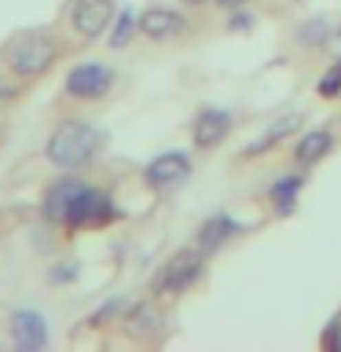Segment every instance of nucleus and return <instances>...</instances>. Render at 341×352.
<instances>
[{"label":"nucleus","instance_id":"f257e3e1","mask_svg":"<svg viewBox=\"0 0 341 352\" xmlns=\"http://www.w3.org/2000/svg\"><path fill=\"white\" fill-rule=\"evenodd\" d=\"M99 147H103V132L99 129H92L88 121H66L48 140V158L59 169H85L99 154Z\"/></svg>","mask_w":341,"mask_h":352},{"label":"nucleus","instance_id":"f03ea898","mask_svg":"<svg viewBox=\"0 0 341 352\" xmlns=\"http://www.w3.org/2000/svg\"><path fill=\"white\" fill-rule=\"evenodd\" d=\"M4 59H8V66L19 77H37V74H44L55 63V41L48 37V33H41V30L19 33V37L4 48Z\"/></svg>","mask_w":341,"mask_h":352},{"label":"nucleus","instance_id":"7ed1b4c3","mask_svg":"<svg viewBox=\"0 0 341 352\" xmlns=\"http://www.w3.org/2000/svg\"><path fill=\"white\" fill-rule=\"evenodd\" d=\"M114 217L118 209L110 202V195L96 191V187H81L70 213H66V228H99V224H110Z\"/></svg>","mask_w":341,"mask_h":352},{"label":"nucleus","instance_id":"20e7f679","mask_svg":"<svg viewBox=\"0 0 341 352\" xmlns=\"http://www.w3.org/2000/svg\"><path fill=\"white\" fill-rule=\"evenodd\" d=\"M202 275V253L195 250H180L173 253L169 264L158 272V279H154V294H184L187 286H195V279Z\"/></svg>","mask_w":341,"mask_h":352},{"label":"nucleus","instance_id":"39448f33","mask_svg":"<svg viewBox=\"0 0 341 352\" xmlns=\"http://www.w3.org/2000/svg\"><path fill=\"white\" fill-rule=\"evenodd\" d=\"M187 176H191V162L184 158V154H158L147 169H143V180H147L151 191H158V195H169L176 191V187H184L187 184Z\"/></svg>","mask_w":341,"mask_h":352},{"label":"nucleus","instance_id":"423d86ee","mask_svg":"<svg viewBox=\"0 0 341 352\" xmlns=\"http://www.w3.org/2000/svg\"><path fill=\"white\" fill-rule=\"evenodd\" d=\"M110 81H114L110 66H103V63H81V66H74V70L66 74V92L77 96V99H99V96H107Z\"/></svg>","mask_w":341,"mask_h":352},{"label":"nucleus","instance_id":"0eeeda50","mask_svg":"<svg viewBox=\"0 0 341 352\" xmlns=\"http://www.w3.org/2000/svg\"><path fill=\"white\" fill-rule=\"evenodd\" d=\"M110 15H114V0H74L70 8V22L85 41L103 37V30L110 26Z\"/></svg>","mask_w":341,"mask_h":352},{"label":"nucleus","instance_id":"6e6552de","mask_svg":"<svg viewBox=\"0 0 341 352\" xmlns=\"http://www.w3.org/2000/svg\"><path fill=\"white\" fill-rule=\"evenodd\" d=\"M11 338H15V345L22 352H33L48 341V327H44V319L37 312H15L11 316Z\"/></svg>","mask_w":341,"mask_h":352},{"label":"nucleus","instance_id":"1a4fd4ad","mask_svg":"<svg viewBox=\"0 0 341 352\" xmlns=\"http://www.w3.org/2000/svg\"><path fill=\"white\" fill-rule=\"evenodd\" d=\"M187 26L180 11H173V8H151V11H143L140 15V30L147 33L151 41H165V37H176Z\"/></svg>","mask_w":341,"mask_h":352},{"label":"nucleus","instance_id":"9d476101","mask_svg":"<svg viewBox=\"0 0 341 352\" xmlns=\"http://www.w3.org/2000/svg\"><path fill=\"white\" fill-rule=\"evenodd\" d=\"M228 129H231V118L224 110H202V114L195 118L191 136H195L198 147H217V143L228 136Z\"/></svg>","mask_w":341,"mask_h":352},{"label":"nucleus","instance_id":"9b49d317","mask_svg":"<svg viewBox=\"0 0 341 352\" xmlns=\"http://www.w3.org/2000/svg\"><path fill=\"white\" fill-rule=\"evenodd\" d=\"M81 180H63V184H55L48 195H44V217L55 220V224H66V213H70V206H74V198L77 191H81Z\"/></svg>","mask_w":341,"mask_h":352},{"label":"nucleus","instance_id":"f8f14e48","mask_svg":"<svg viewBox=\"0 0 341 352\" xmlns=\"http://www.w3.org/2000/svg\"><path fill=\"white\" fill-rule=\"evenodd\" d=\"M165 330V316L154 305H136L129 316V334L132 338H158Z\"/></svg>","mask_w":341,"mask_h":352},{"label":"nucleus","instance_id":"ddd939ff","mask_svg":"<svg viewBox=\"0 0 341 352\" xmlns=\"http://www.w3.org/2000/svg\"><path fill=\"white\" fill-rule=\"evenodd\" d=\"M235 231H239V224L231 217H213V220H206V224H202V231H198V246H202L206 253H213V250L224 246Z\"/></svg>","mask_w":341,"mask_h":352},{"label":"nucleus","instance_id":"4468645a","mask_svg":"<svg viewBox=\"0 0 341 352\" xmlns=\"http://www.w3.org/2000/svg\"><path fill=\"white\" fill-rule=\"evenodd\" d=\"M297 121H301L297 114H290V118H279V121H275V125H272L268 132H264L261 140H253L250 147H246V158H253V154H264V151H272L275 143H279V140H286V136H290V132L297 129Z\"/></svg>","mask_w":341,"mask_h":352},{"label":"nucleus","instance_id":"2eb2a0df","mask_svg":"<svg viewBox=\"0 0 341 352\" xmlns=\"http://www.w3.org/2000/svg\"><path fill=\"white\" fill-rule=\"evenodd\" d=\"M327 151H330V132L323 129H316V132H308V136H301V143H297V162L301 165H316L319 158H327Z\"/></svg>","mask_w":341,"mask_h":352},{"label":"nucleus","instance_id":"dca6fc26","mask_svg":"<svg viewBox=\"0 0 341 352\" xmlns=\"http://www.w3.org/2000/svg\"><path fill=\"white\" fill-rule=\"evenodd\" d=\"M297 187H301V176H286V180H279L272 187V202H275V213H294V195Z\"/></svg>","mask_w":341,"mask_h":352},{"label":"nucleus","instance_id":"f3484780","mask_svg":"<svg viewBox=\"0 0 341 352\" xmlns=\"http://www.w3.org/2000/svg\"><path fill=\"white\" fill-rule=\"evenodd\" d=\"M132 33H136V15H132V11H121L118 26H114V33H110V44H114V48H125Z\"/></svg>","mask_w":341,"mask_h":352},{"label":"nucleus","instance_id":"a211bd4d","mask_svg":"<svg viewBox=\"0 0 341 352\" xmlns=\"http://www.w3.org/2000/svg\"><path fill=\"white\" fill-rule=\"evenodd\" d=\"M338 92H341V66H330V70L319 77V96L334 99Z\"/></svg>","mask_w":341,"mask_h":352},{"label":"nucleus","instance_id":"6ab92c4d","mask_svg":"<svg viewBox=\"0 0 341 352\" xmlns=\"http://www.w3.org/2000/svg\"><path fill=\"white\" fill-rule=\"evenodd\" d=\"M327 37H330V30H327V22H319V19H316V22H308L305 33H301V41H305V44H323Z\"/></svg>","mask_w":341,"mask_h":352},{"label":"nucleus","instance_id":"aec40b11","mask_svg":"<svg viewBox=\"0 0 341 352\" xmlns=\"http://www.w3.org/2000/svg\"><path fill=\"white\" fill-rule=\"evenodd\" d=\"M323 349L341 352V319H334V323L327 327V334H323Z\"/></svg>","mask_w":341,"mask_h":352},{"label":"nucleus","instance_id":"412c9836","mask_svg":"<svg viewBox=\"0 0 341 352\" xmlns=\"http://www.w3.org/2000/svg\"><path fill=\"white\" fill-rule=\"evenodd\" d=\"M330 48H334V55L341 59V26H338V30H330Z\"/></svg>","mask_w":341,"mask_h":352},{"label":"nucleus","instance_id":"4be33fe9","mask_svg":"<svg viewBox=\"0 0 341 352\" xmlns=\"http://www.w3.org/2000/svg\"><path fill=\"white\" fill-rule=\"evenodd\" d=\"M74 275H77V268H59L52 279H55V283H66V279H74Z\"/></svg>","mask_w":341,"mask_h":352},{"label":"nucleus","instance_id":"5701e85b","mask_svg":"<svg viewBox=\"0 0 341 352\" xmlns=\"http://www.w3.org/2000/svg\"><path fill=\"white\" fill-rule=\"evenodd\" d=\"M231 26H235V30H242V26H250V15H235V19H231Z\"/></svg>","mask_w":341,"mask_h":352},{"label":"nucleus","instance_id":"b1692460","mask_svg":"<svg viewBox=\"0 0 341 352\" xmlns=\"http://www.w3.org/2000/svg\"><path fill=\"white\" fill-rule=\"evenodd\" d=\"M8 99H11V88H8V85H0V107H4Z\"/></svg>","mask_w":341,"mask_h":352},{"label":"nucleus","instance_id":"393cba45","mask_svg":"<svg viewBox=\"0 0 341 352\" xmlns=\"http://www.w3.org/2000/svg\"><path fill=\"white\" fill-rule=\"evenodd\" d=\"M217 4H224V8H239L242 0H217Z\"/></svg>","mask_w":341,"mask_h":352}]
</instances>
